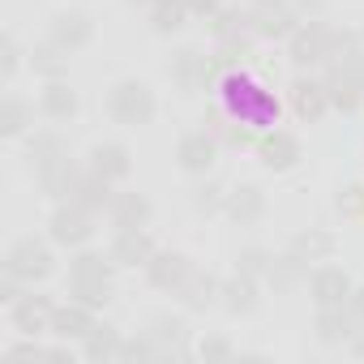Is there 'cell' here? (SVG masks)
Listing matches in <instances>:
<instances>
[{
	"label": "cell",
	"mask_w": 364,
	"mask_h": 364,
	"mask_svg": "<svg viewBox=\"0 0 364 364\" xmlns=\"http://www.w3.org/2000/svg\"><path fill=\"white\" fill-rule=\"evenodd\" d=\"M270 266H274V253L262 249V245H249V249H240V257H236V270H245V274L257 279V283H266Z\"/></svg>",
	"instance_id": "40"
},
{
	"label": "cell",
	"mask_w": 364,
	"mask_h": 364,
	"mask_svg": "<svg viewBox=\"0 0 364 364\" xmlns=\"http://www.w3.org/2000/svg\"><path fill=\"white\" fill-rule=\"evenodd\" d=\"M86 167L99 171V176H107L112 185H124V180L133 176V154L120 141H95L90 154H86Z\"/></svg>",
	"instance_id": "20"
},
{
	"label": "cell",
	"mask_w": 364,
	"mask_h": 364,
	"mask_svg": "<svg viewBox=\"0 0 364 364\" xmlns=\"http://www.w3.org/2000/svg\"><path fill=\"white\" fill-rule=\"evenodd\" d=\"M120 266L112 262V253H99V249H73V262H69V300H82L90 304L95 313L107 309L112 300V274Z\"/></svg>",
	"instance_id": "1"
},
{
	"label": "cell",
	"mask_w": 364,
	"mask_h": 364,
	"mask_svg": "<svg viewBox=\"0 0 364 364\" xmlns=\"http://www.w3.org/2000/svg\"><path fill=\"white\" fill-rule=\"evenodd\" d=\"M141 274H146V283H150L154 291H171V296H176V287L193 274V257L180 253V249H159V253L141 266Z\"/></svg>",
	"instance_id": "11"
},
{
	"label": "cell",
	"mask_w": 364,
	"mask_h": 364,
	"mask_svg": "<svg viewBox=\"0 0 364 364\" xmlns=\"http://www.w3.org/2000/svg\"><path fill=\"white\" fill-rule=\"evenodd\" d=\"M206 26H210L215 43H219V39H236V35H253V9L245 14V9L223 5V9H215V14L206 18Z\"/></svg>",
	"instance_id": "37"
},
{
	"label": "cell",
	"mask_w": 364,
	"mask_h": 364,
	"mask_svg": "<svg viewBox=\"0 0 364 364\" xmlns=\"http://www.w3.org/2000/svg\"><path fill=\"white\" fill-rule=\"evenodd\" d=\"M223 112L236 116V120H245V124H253V129H274L279 124V99L266 86L249 82V77H240V90L228 95Z\"/></svg>",
	"instance_id": "5"
},
{
	"label": "cell",
	"mask_w": 364,
	"mask_h": 364,
	"mask_svg": "<svg viewBox=\"0 0 364 364\" xmlns=\"http://www.w3.org/2000/svg\"><path fill=\"white\" fill-rule=\"evenodd\" d=\"M343 69H347V73H351V77H355V82H360V90H364V52H360V56H355V60H347V65H343Z\"/></svg>",
	"instance_id": "48"
},
{
	"label": "cell",
	"mask_w": 364,
	"mask_h": 364,
	"mask_svg": "<svg viewBox=\"0 0 364 364\" xmlns=\"http://www.w3.org/2000/svg\"><path fill=\"white\" fill-rule=\"evenodd\" d=\"M35 103H39V116H43V120H56V124L73 120L77 107H82V99H77V90L69 86V77H60V82H43Z\"/></svg>",
	"instance_id": "22"
},
{
	"label": "cell",
	"mask_w": 364,
	"mask_h": 364,
	"mask_svg": "<svg viewBox=\"0 0 364 364\" xmlns=\"http://www.w3.org/2000/svg\"><path fill=\"white\" fill-rule=\"evenodd\" d=\"M287 249L300 253L304 262H330L334 249H338V240H334L330 232H321V228H304V232H296V236L287 240Z\"/></svg>",
	"instance_id": "36"
},
{
	"label": "cell",
	"mask_w": 364,
	"mask_h": 364,
	"mask_svg": "<svg viewBox=\"0 0 364 364\" xmlns=\"http://www.w3.org/2000/svg\"><path fill=\"white\" fill-rule=\"evenodd\" d=\"M287 107H291V112H296L304 124H317V120L330 112L326 82H321V77H309V73L291 77V86H287Z\"/></svg>",
	"instance_id": "15"
},
{
	"label": "cell",
	"mask_w": 364,
	"mask_h": 364,
	"mask_svg": "<svg viewBox=\"0 0 364 364\" xmlns=\"http://www.w3.org/2000/svg\"><path fill=\"white\" fill-rule=\"evenodd\" d=\"M146 330L154 334V343L163 347V355H176V360L193 355V347H189V326H185V317L159 313V317H150V326H146Z\"/></svg>",
	"instance_id": "27"
},
{
	"label": "cell",
	"mask_w": 364,
	"mask_h": 364,
	"mask_svg": "<svg viewBox=\"0 0 364 364\" xmlns=\"http://www.w3.org/2000/svg\"><path fill=\"white\" fill-rule=\"evenodd\" d=\"M219 163V137L210 129H189L176 141V167L185 176H210Z\"/></svg>",
	"instance_id": "8"
},
{
	"label": "cell",
	"mask_w": 364,
	"mask_h": 364,
	"mask_svg": "<svg viewBox=\"0 0 364 364\" xmlns=\"http://www.w3.org/2000/svg\"><path fill=\"white\" fill-rule=\"evenodd\" d=\"M120 360H167V355H163V347L154 343V334L141 330V334H129V338H124Z\"/></svg>",
	"instance_id": "41"
},
{
	"label": "cell",
	"mask_w": 364,
	"mask_h": 364,
	"mask_svg": "<svg viewBox=\"0 0 364 364\" xmlns=\"http://www.w3.org/2000/svg\"><path fill=\"white\" fill-rule=\"evenodd\" d=\"M300 26V14L291 5L283 9H253V35L257 39H291Z\"/></svg>",
	"instance_id": "33"
},
{
	"label": "cell",
	"mask_w": 364,
	"mask_h": 364,
	"mask_svg": "<svg viewBox=\"0 0 364 364\" xmlns=\"http://www.w3.org/2000/svg\"><path fill=\"white\" fill-rule=\"evenodd\" d=\"M86 167H77L73 159H60V163H52V167H43L35 180H39V193L56 206V202H69V193H73V185H77V176H82Z\"/></svg>",
	"instance_id": "28"
},
{
	"label": "cell",
	"mask_w": 364,
	"mask_h": 364,
	"mask_svg": "<svg viewBox=\"0 0 364 364\" xmlns=\"http://www.w3.org/2000/svg\"><path fill=\"white\" fill-rule=\"evenodd\" d=\"M351 330H355V321H351L347 304L317 309V317H313V334H317V343H326V347H347Z\"/></svg>",
	"instance_id": "29"
},
{
	"label": "cell",
	"mask_w": 364,
	"mask_h": 364,
	"mask_svg": "<svg viewBox=\"0 0 364 364\" xmlns=\"http://www.w3.org/2000/svg\"><path fill=\"white\" fill-rule=\"evenodd\" d=\"M48 39L73 56V52L90 48V39H95V18H90L86 9H56V14L48 18Z\"/></svg>",
	"instance_id": "9"
},
{
	"label": "cell",
	"mask_w": 364,
	"mask_h": 364,
	"mask_svg": "<svg viewBox=\"0 0 364 364\" xmlns=\"http://www.w3.org/2000/svg\"><path fill=\"white\" fill-rule=\"evenodd\" d=\"M95 326H99V313H95L90 304H82V300H65V304H56L52 338H60V343H82Z\"/></svg>",
	"instance_id": "18"
},
{
	"label": "cell",
	"mask_w": 364,
	"mask_h": 364,
	"mask_svg": "<svg viewBox=\"0 0 364 364\" xmlns=\"http://www.w3.org/2000/svg\"><path fill=\"white\" fill-rule=\"evenodd\" d=\"M193 210L198 215H223V206H228V189L219 185V180H210V176H198V185H193Z\"/></svg>",
	"instance_id": "39"
},
{
	"label": "cell",
	"mask_w": 364,
	"mask_h": 364,
	"mask_svg": "<svg viewBox=\"0 0 364 364\" xmlns=\"http://www.w3.org/2000/svg\"><path fill=\"white\" fill-rule=\"evenodd\" d=\"M347 313H351L355 326H364V283L351 287V296H347Z\"/></svg>",
	"instance_id": "45"
},
{
	"label": "cell",
	"mask_w": 364,
	"mask_h": 364,
	"mask_svg": "<svg viewBox=\"0 0 364 364\" xmlns=\"http://www.w3.org/2000/svg\"><path fill=\"white\" fill-rule=\"evenodd\" d=\"M223 215L236 223V228H253L266 219V193L257 185H240V189H228V206Z\"/></svg>",
	"instance_id": "26"
},
{
	"label": "cell",
	"mask_w": 364,
	"mask_h": 364,
	"mask_svg": "<svg viewBox=\"0 0 364 364\" xmlns=\"http://www.w3.org/2000/svg\"><path fill=\"white\" fill-rule=\"evenodd\" d=\"M330 5H334V0H291V9H296L300 18H321Z\"/></svg>",
	"instance_id": "44"
},
{
	"label": "cell",
	"mask_w": 364,
	"mask_h": 364,
	"mask_svg": "<svg viewBox=\"0 0 364 364\" xmlns=\"http://www.w3.org/2000/svg\"><path fill=\"white\" fill-rule=\"evenodd\" d=\"M219 274H210V270H198L193 266V274L176 287V300H180V309L185 313H206V309H215L219 304Z\"/></svg>",
	"instance_id": "21"
},
{
	"label": "cell",
	"mask_w": 364,
	"mask_h": 364,
	"mask_svg": "<svg viewBox=\"0 0 364 364\" xmlns=\"http://www.w3.org/2000/svg\"><path fill=\"white\" fill-rule=\"evenodd\" d=\"M52 317H56V300L43 296V291H35V287H26V296L9 309L14 330H18V334H31V338L52 334Z\"/></svg>",
	"instance_id": "10"
},
{
	"label": "cell",
	"mask_w": 364,
	"mask_h": 364,
	"mask_svg": "<svg viewBox=\"0 0 364 364\" xmlns=\"http://www.w3.org/2000/svg\"><path fill=\"white\" fill-rule=\"evenodd\" d=\"M257 300H262V283L249 279L245 270H232V274L219 283V309H223L228 317H245V313H253Z\"/></svg>",
	"instance_id": "17"
},
{
	"label": "cell",
	"mask_w": 364,
	"mask_h": 364,
	"mask_svg": "<svg viewBox=\"0 0 364 364\" xmlns=\"http://www.w3.org/2000/svg\"><path fill=\"white\" fill-rule=\"evenodd\" d=\"M338 210L343 215H360L364 210V193L360 189H347V198H338Z\"/></svg>",
	"instance_id": "47"
},
{
	"label": "cell",
	"mask_w": 364,
	"mask_h": 364,
	"mask_svg": "<svg viewBox=\"0 0 364 364\" xmlns=\"http://www.w3.org/2000/svg\"><path fill=\"white\" fill-rule=\"evenodd\" d=\"M185 5H189V14H193V18H202V22H206L215 9H223V0H185Z\"/></svg>",
	"instance_id": "46"
},
{
	"label": "cell",
	"mask_w": 364,
	"mask_h": 364,
	"mask_svg": "<svg viewBox=\"0 0 364 364\" xmlns=\"http://www.w3.org/2000/svg\"><path fill=\"white\" fill-rule=\"evenodd\" d=\"M257 159H262V167L266 171H291L300 159H304V146H300V137L296 133H287V129H266L262 137H257Z\"/></svg>",
	"instance_id": "14"
},
{
	"label": "cell",
	"mask_w": 364,
	"mask_h": 364,
	"mask_svg": "<svg viewBox=\"0 0 364 364\" xmlns=\"http://www.w3.org/2000/svg\"><path fill=\"white\" fill-rule=\"evenodd\" d=\"M95 219L99 215H90L77 202H56L48 215V240L60 249H86L95 240Z\"/></svg>",
	"instance_id": "6"
},
{
	"label": "cell",
	"mask_w": 364,
	"mask_h": 364,
	"mask_svg": "<svg viewBox=\"0 0 364 364\" xmlns=\"http://www.w3.org/2000/svg\"><path fill=\"white\" fill-rule=\"evenodd\" d=\"M112 198H116V185L107 176H99V171H82L77 176V185H73V193H69V202H77V206H86L90 215H107V206H112Z\"/></svg>",
	"instance_id": "24"
},
{
	"label": "cell",
	"mask_w": 364,
	"mask_h": 364,
	"mask_svg": "<svg viewBox=\"0 0 364 364\" xmlns=\"http://www.w3.org/2000/svg\"><path fill=\"white\" fill-rule=\"evenodd\" d=\"M31 69H35V77H43V82H60V77H69V52L56 48L52 39H43V43L31 48Z\"/></svg>",
	"instance_id": "35"
},
{
	"label": "cell",
	"mask_w": 364,
	"mask_h": 364,
	"mask_svg": "<svg viewBox=\"0 0 364 364\" xmlns=\"http://www.w3.org/2000/svg\"><path fill=\"white\" fill-rule=\"evenodd\" d=\"M60 159H69V141L56 133V129H35L31 137H26V167L39 176L43 167H52V163H60Z\"/></svg>",
	"instance_id": "25"
},
{
	"label": "cell",
	"mask_w": 364,
	"mask_h": 364,
	"mask_svg": "<svg viewBox=\"0 0 364 364\" xmlns=\"http://www.w3.org/2000/svg\"><path fill=\"white\" fill-rule=\"evenodd\" d=\"M193 355L206 360V364H228V360H236V347L228 338H219V334H206V338H198Z\"/></svg>",
	"instance_id": "43"
},
{
	"label": "cell",
	"mask_w": 364,
	"mask_h": 364,
	"mask_svg": "<svg viewBox=\"0 0 364 364\" xmlns=\"http://www.w3.org/2000/svg\"><path fill=\"white\" fill-rule=\"evenodd\" d=\"M43 351L48 347H39V338L22 334V343H14V347L0 351V364H43Z\"/></svg>",
	"instance_id": "42"
},
{
	"label": "cell",
	"mask_w": 364,
	"mask_h": 364,
	"mask_svg": "<svg viewBox=\"0 0 364 364\" xmlns=\"http://www.w3.org/2000/svg\"><path fill=\"white\" fill-rule=\"evenodd\" d=\"M0 270L22 279L26 287H39L43 279H52L56 270V253H52V240H35V236H18L5 257H0Z\"/></svg>",
	"instance_id": "3"
},
{
	"label": "cell",
	"mask_w": 364,
	"mask_h": 364,
	"mask_svg": "<svg viewBox=\"0 0 364 364\" xmlns=\"http://www.w3.org/2000/svg\"><path fill=\"white\" fill-rule=\"evenodd\" d=\"M107 219H112V228H150L154 206L141 189H116V198L107 206Z\"/></svg>",
	"instance_id": "23"
},
{
	"label": "cell",
	"mask_w": 364,
	"mask_h": 364,
	"mask_svg": "<svg viewBox=\"0 0 364 364\" xmlns=\"http://www.w3.org/2000/svg\"><path fill=\"white\" fill-rule=\"evenodd\" d=\"M189 5L185 0H154V5L146 9V22H150V31L154 35H163V39H171V35H180L189 26Z\"/></svg>",
	"instance_id": "32"
},
{
	"label": "cell",
	"mask_w": 364,
	"mask_h": 364,
	"mask_svg": "<svg viewBox=\"0 0 364 364\" xmlns=\"http://www.w3.org/2000/svg\"><path fill=\"white\" fill-rule=\"evenodd\" d=\"M107 253H112V262H116L120 270H137V266H146V262L159 253V245H154L150 228H116Z\"/></svg>",
	"instance_id": "12"
},
{
	"label": "cell",
	"mask_w": 364,
	"mask_h": 364,
	"mask_svg": "<svg viewBox=\"0 0 364 364\" xmlns=\"http://www.w3.org/2000/svg\"><path fill=\"white\" fill-rule=\"evenodd\" d=\"M309 270H313V262H304L300 253L283 249V253H274V266H270V274H266V287H270L274 296H291V291L309 287Z\"/></svg>",
	"instance_id": "19"
},
{
	"label": "cell",
	"mask_w": 364,
	"mask_h": 364,
	"mask_svg": "<svg viewBox=\"0 0 364 364\" xmlns=\"http://www.w3.org/2000/svg\"><path fill=\"white\" fill-rule=\"evenodd\" d=\"M249 56V35H236V39H219L215 52H210V86L223 82L228 73H236Z\"/></svg>",
	"instance_id": "34"
},
{
	"label": "cell",
	"mask_w": 364,
	"mask_h": 364,
	"mask_svg": "<svg viewBox=\"0 0 364 364\" xmlns=\"http://www.w3.org/2000/svg\"><path fill=\"white\" fill-rule=\"evenodd\" d=\"M351 287H355V279H351L343 266H334V262H317V266L309 270V296H313V304H317V309L347 304Z\"/></svg>",
	"instance_id": "13"
},
{
	"label": "cell",
	"mask_w": 364,
	"mask_h": 364,
	"mask_svg": "<svg viewBox=\"0 0 364 364\" xmlns=\"http://www.w3.org/2000/svg\"><path fill=\"white\" fill-rule=\"evenodd\" d=\"M167 77L180 95H198L202 86H210V52L185 43V48H176L167 56Z\"/></svg>",
	"instance_id": "7"
},
{
	"label": "cell",
	"mask_w": 364,
	"mask_h": 364,
	"mask_svg": "<svg viewBox=\"0 0 364 364\" xmlns=\"http://www.w3.org/2000/svg\"><path fill=\"white\" fill-rule=\"evenodd\" d=\"M22 65H31V52L18 43L14 31L0 35V86H14V77L22 73Z\"/></svg>",
	"instance_id": "38"
},
{
	"label": "cell",
	"mask_w": 364,
	"mask_h": 364,
	"mask_svg": "<svg viewBox=\"0 0 364 364\" xmlns=\"http://www.w3.org/2000/svg\"><path fill=\"white\" fill-rule=\"evenodd\" d=\"M107 116H112V124H120V129H141V124H150V120L159 116V99H154V90H150L146 82L120 77V82L107 90Z\"/></svg>",
	"instance_id": "2"
},
{
	"label": "cell",
	"mask_w": 364,
	"mask_h": 364,
	"mask_svg": "<svg viewBox=\"0 0 364 364\" xmlns=\"http://www.w3.org/2000/svg\"><path fill=\"white\" fill-rule=\"evenodd\" d=\"M334 39H338V26L321 22V18H309V22H300L296 35L287 39V56H291V65H296L300 73L321 69V65L334 60Z\"/></svg>",
	"instance_id": "4"
},
{
	"label": "cell",
	"mask_w": 364,
	"mask_h": 364,
	"mask_svg": "<svg viewBox=\"0 0 364 364\" xmlns=\"http://www.w3.org/2000/svg\"><path fill=\"white\" fill-rule=\"evenodd\" d=\"M253 9H283V5H291V0H249Z\"/></svg>",
	"instance_id": "49"
},
{
	"label": "cell",
	"mask_w": 364,
	"mask_h": 364,
	"mask_svg": "<svg viewBox=\"0 0 364 364\" xmlns=\"http://www.w3.org/2000/svg\"><path fill=\"white\" fill-rule=\"evenodd\" d=\"M120 347H124V334L112 326V321H99L82 343H77V351H82V360H90V364H107V360H120Z\"/></svg>",
	"instance_id": "30"
},
{
	"label": "cell",
	"mask_w": 364,
	"mask_h": 364,
	"mask_svg": "<svg viewBox=\"0 0 364 364\" xmlns=\"http://www.w3.org/2000/svg\"><path fill=\"white\" fill-rule=\"evenodd\" d=\"M124 5H129V9H141V14H146V9L154 5V0H124Z\"/></svg>",
	"instance_id": "50"
},
{
	"label": "cell",
	"mask_w": 364,
	"mask_h": 364,
	"mask_svg": "<svg viewBox=\"0 0 364 364\" xmlns=\"http://www.w3.org/2000/svg\"><path fill=\"white\" fill-rule=\"evenodd\" d=\"M326 95H330V107L334 112H355L360 103H364V90H360V82L343 69V65H326Z\"/></svg>",
	"instance_id": "31"
},
{
	"label": "cell",
	"mask_w": 364,
	"mask_h": 364,
	"mask_svg": "<svg viewBox=\"0 0 364 364\" xmlns=\"http://www.w3.org/2000/svg\"><path fill=\"white\" fill-rule=\"evenodd\" d=\"M35 116H39V103L22 99L18 90H5V95H0V137H5V141L31 137V133H35Z\"/></svg>",
	"instance_id": "16"
}]
</instances>
